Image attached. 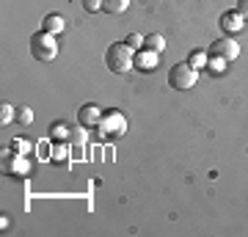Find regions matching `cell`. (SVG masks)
<instances>
[{"mask_svg": "<svg viewBox=\"0 0 248 237\" xmlns=\"http://www.w3.org/2000/svg\"><path fill=\"white\" fill-rule=\"evenodd\" d=\"M69 141H72V143H78V146H80V143L86 141V132H83V130H72V132H69Z\"/></svg>", "mask_w": 248, "mask_h": 237, "instance_id": "cell-19", "label": "cell"}, {"mask_svg": "<svg viewBox=\"0 0 248 237\" xmlns=\"http://www.w3.org/2000/svg\"><path fill=\"white\" fill-rule=\"evenodd\" d=\"M105 66L116 75L135 69V50H130L124 42H116L105 50Z\"/></svg>", "mask_w": 248, "mask_h": 237, "instance_id": "cell-1", "label": "cell"}, {"mask_svg": "<svg viewBox=\"0 0 248 237\" xmlns=\"http://www.w3.org/2000/svg\"><path fill=\"white\" fill-rule=\"evenodd\" d=\"M97 130L102 132L105 138H122L124 132H127V119H124L119 111H105Z\"/></svg>", "mask_w": 248, "mask_h": 237, "instance_id": "cell-4", "label": "cell"}, {"mask_svg": "<svg viewBox=\"0 0 248 237\" xmlns=\"http://www.w3.org/2000/svg\"><path fill=\"white\" fill-rule=\"evenodd\" d=\"M99 122H102V111L94 102H89L78 111V124L83 130H94V127H99Z\"/></svg>", "mask_w": 248, "mask_h": 237, "instance_id": "cell-6", "label": "cell"}, {"mask_svg": "<svg viewBox=\"0 0 248 237\" xmlns=\"http://www.w3.org/2000/svg\"><path fill=\"white\" fill-rule=\"evenodd\" d=\"M130 9V0H102V11L105 14H124V11Z\"/></svg>", "mask_w": 248, "mask_h": 237, "instance_id": "cell-12", "label": "cell"}, {"mask_svg": "<svg viewBox=\"0 0 248 237\" xmlns=\"http://www.w3.org/2000/svg\"><path fill=\"white\" fill-rule=\"evenodd\" d=\"M207 53L218 55V58H223L226 63H232V61L240 58V44L234 42L232 36H223V39H218V42H213L210 47H207Z\"/></svg>", "mask_w": 248, "mask_h": 237, "instance_id": "cell-5", "label": "cell"}, {"mask_svg": "<svg viewBox=\"0 0 248 237\" xmlns=\"http://www.w3.org/2000/svg\"><path fill=\"white\" fill-rule=\"evenodd\" d=\"M17 122L19 124H31V122H33V111H31V108H19Z\"/></svg>", "mask_w": 248, "mask_h": 237, "instance_id": "cell-16", "label": "cell"}, {"mask_svg": "<svg viewBox=\"0 0 248 237\" xmlns=\"http://www.w3.org/2000/svg\"><path fill=\"white\" fill-rule=\"evenodd\" d=\"M66 158V149L63 146H55V160H63Z\"/></svg>", "mask_w": 248, "mask_h": 237, "instance_id": "cell-21", "label": "cell"}, {"mask_svg": "<svg viewBox=\"0 0 248 237\" xmlns=\"http://www.w3.org/2000/svg\"><path fill=\"white\" fill-rule=\"evenodd\" d=\"M0 111H3V113H0V122H3V124H9L11 119H14V108H11V105H6V102H3V108H0Z\"/></svg>", "mask_w": 248, "mask_h": 237, "instance_id": "cell-18", "label": "cell"}, {"mask_svg": "<svg viewBox=\"0 0 248 237\" xmlns=\"http://www.w3.org/2000/svg\"><path fill=\"white\" fill-rule=\"evenodd\" d=\"M143 50H152V53L163 55V50H166V39L160 33H149L146 39H143Z\"/></svg>", "mask_w": 248, "mask_h": 237, "instance_id": "cell-10", "label": "cell"}, {"mask_svg": "<svg viewBox=\"0 0 248 237\" xmlns=\"http://www.w3.org/2000/svg\"><path fill=\"white\" fill-rule=\"evenodd\" d=\"M237 14L248 22V0H237Z\"/></svg>", "mask_w": 248, "mask_h": 237, "instance_id": "cell-20", "label": "cell"}, {"mask_svg": "<svg viewBox=\"0 0 248 237\" xmlns=\"http://www.w3.org/2000/svg\"><path fill=\"white\" fill-rule=\"evenodd\" d=\"M83 9L94 14V11H102V0H83Z\"/></svg>", "mask_w": 248, "mask_h": 237, "instance_id": "cell-17", "label": "cell"}, {"mask_svg": "<svg viewBox=\"0 0 248 237\" xmlns=\"http://www.w3.org/2000/svg\"><path fill=\"white\" fill-rule=\"evenodd\" d=\"M143 39H146V36H141V33H130L127 39H124V44H127L130 50H135V53H138V50H143Z\"/></svg>", "mask_w": 248, "mask_h": 237, "instance_id": "cell-14", "label": "cell"}, {"mask_svg": "<svg viewBox=\"0 0 248 237\" xmlns=\"http://www.w3.org/2000/svg\"><path fill=\"white\" fill-rule=\"evenodd\" d=\"M157 61H160V55L152 53V50H138L135 53V69H141V72H152L157 66Z\"/></svg>", "mask_w": 248, "mask_h": 237, "instance_id": "cell-8", "label": "cell"}, {"mask_svg": "<svg viewBox=\"0 0 248 237\" xmlns=\"http://www.w3.org/2000/svg\"><path fill=\"white\" fill-rule=\"evenodd\" d=\"M207 69L213 72V75H223V72H226V61H223V58H218V55H210Z\"/></svg>", "mask_w": 248, "mask_h": 237, "instance_id": "cell-13", "label": "cell"}, {"mask_svg": "<svg viewBox=\"0 0 248 237\" xmlns=\"http://www.w3.org/2000/svg\"><path fill=\"white\" fill-rule=\"evenodd\" d=\"M31 55H33L36 61H55V55H58V42H55L53 33H47V31H39V33L31 36Z\"/></svg>", "mask_w": 248, "mask_h": 237, "instance_id": "cell-2", "label": "cell"}, {"mask_svg": "<svg viewBox=\"0 0 248 237\" xmlns=\"http://www.w3.org/2000/svg\"><path fill=\"white\" fill-rule=\"evenodd\" d=\"M207 61H210V53H207V50H193V53L187 55V63H190L196 72L207 69Z\"/></svg>", "mask_w": 248, "mask_h": 237, "instance_id": "cell-11", "label": "cell"}, {"mask_svg": "<svg viewBox=\"0 0 248 237\" xmlns=\"http://www.w3.org/2000/svg\"><path fill=\"white\" fill-rule=\"evenodd\" d=\"M63 28H66V22H63V17L61 14H47L45 17V22H42V31H47V33H61Z\"/></svg>", "mask_w": 248, "mask_h": 237, "instance_id": "cell-9", "label": "cell"}, {"mask_svg": "<svg viewBox=\"0 0 248 237\" xmlns=\"http://www.w3.org/2000/svg\"><path fill=\"white\" fill-rule=\"evenodd\" d=\"M196 80H199V72L190 66V63H174L169 69V86L177 88V91H187V88L196 86Z\"/></svg>", "mask_w": 248, "mask_h": 237, "instance_id": "cell-3", "label": "cell"}, {"mask_svg": "<svg viewBox=\"0 0 248 237\" xmlns=\"http://www.w3.org/2000/svg\"><path fill=\"white\" fill-rule=\"evenodd\" d=\"M69 132H72V130H66V124H61V122H58V124H53V138H55V141L69 138Z\"/></svg>", "mask_w": 248, "mask_h": 237, "instance_id": "cell-15", "label": "cell"}, {"mask_svg": "<svg viewBox=\"0 0 248 237\" xmlns=\"http://www.w3.org/2000/svg\"><path fill=\"white\" fill-rule=\"evenodd\" d=\"M218 25L223 28V33H240V31H243V28H246V19L240 17L237 14V9L234 11H226V14H221V22H218Z\"/></svg>", "mask_w": 248, "mask_h": 237, "instance_id": "cell-7", "label": "cell"}]
</instances>
